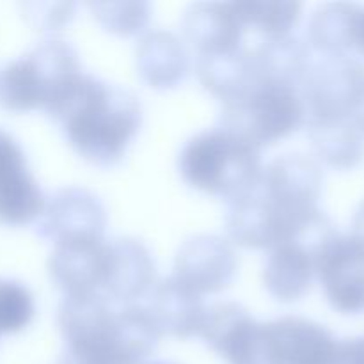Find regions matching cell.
<instances>
[{"label":"cell","mask_w":364,"mask_h":364,"mask_svg":"<svg viewBox=\"0 0 364 364\" xmlns=\"http://www.w3.org/2000/svg\"><path fill=\"white\" fill-rule=\"evenodd\" d=\"M323 174L304 155L277 156L262 167L256 183L231 199L226 230L235 244L272 249L295 240L320 215Z\"/></svg>","instance_id":"cell-1"},{"label":"cell","mask_w":364,"mask_h":364,"mask_svg":"<svg viewBox=\"0 0 364 364\" xmlns=\"http://www.w3.org/2000/svg\"><path fill=\"white\" fill-rule=\"evenodd\" d=\"M57 323L66 343L59 364H144L162 336L144 306L114 309L102 294L64 297Z\"/></svg>","instance_id":"cell-2"},{"label":"cell","mask_w":364,"mask_h":364,"mask_svg":"<svg viewBox=\"0 0 364 364\" xmlns=\"http://www.w3.org/2000/svg\"><path fill=\"white\" fill-rule=\"evenodd\" d=\"M53 121L60 124L71 148L87 162L112 167L123 160L142 123L137 96L82 73Z\"/></svg>","instance_id":"cell-3"},{"label":"cell","mask_w":364,"mask_h":364,"mask_svg":"<svg viewBox=\"0 0 364 364\" xmlns=\"http://www.w3.org/2000/svg\"><path fill=\"white\" fill-rule=\"evenodd\" d=\"M178 169L192 188L231 201L256 183L262 173V156L258 146L217 127L185 142Z\"/></svg>","instance_id":"cell-4"},{"label":"cell","mask_w":364,"mask_h":364,"mask_svg":"<svg viewBox=\"0 0 364 364\" xmlns=\"http://www.w3.org/2000/svg\"><path fill=\"white\" fill-rule=\"evenodd\" d=\"M78 53L70 43L50 39L0 73V105L11 112L45 110L50 117L82 77Z\"/></svg>","instance_id":"cell-5"},{"label":"cell","mask_w":364,"mask_h":364,"mask_svg":"<svg viewBox=\"0 0 364 364\" xmlns=\"http://www.w3.org/2000/svg\"><path fill=\"white\" fill-rule=\"evenodd\" d=\"M304 124L301 87L265 77L256 66L251 82L223 103L219 119V127L247 139L259 149L288 137Z\"/></svg>","instance_id":"cell-6"},{"label":"cell","mask_w":364,"mask_h":364,"mask_svg":"<svg viewBox=\"0 0 364 364\" xmlns=\"http://www.w3.org/2000/svg\"><path fill=\"white\" fill-rule=\"evenodd\" d=\"M364 89V66L347 53L311 59L301 84L306 123L322 119H348L355 100Z\"/></svg>","instance_id":"cell-7"},{"label":"cell","mask_w":364,"mask_h":364,"mask_svg":"<svg viewBox=\"0 0 364 364\" xmlns=\"http://www.w3.org/2000/svg\"><path fill=\"white\" fill-rule=\"evenodd\" d=\"M198 336L228 364H270L265 327L237 302L206 308Z\"/></svg>","instance_id":"cell-8"},{"label":"cell","mask_w":364,"mask_h":364,"mask_svg":"<svg viewBox=\"0 0 364 364\" xmlns=\"http://www.w3.org/2000/svg\"><path fill=\"white\" fill-rule=\"evenodd\" d=\"M107 212L91 191L66 187L46 201L39 217L38 235L53 245L103 240Z\"/></svg>","instance_id":"cell-9"},{"label":"cell","mask_w":364,"mask_h":364,"mask_svg":"<svg viewBox=\"0 0 364 364\" xmlns=\"http://www.w3.org/2000/svg\"><path fill=\"white\" fill-rule=\"evenodd\" d=\"M327 302L343 315L364 313V247L350 235L338 231L316 258Z\"/></svg>","instance_id":"cell-10"},{"label":"cell","mask_w":364,"mask_h":364,"mask_svg":"<svg viewBox=\"0 0 364 364\" xmlns=\"http://www.w3.org/2000/svg\"><path fill=\"white\" fill-rule=\"evenodd\" d=\"M237 272V255L217 235H196L181 244L174 259V274L194 294H219L230 287Z\"/></svg>","instance_id":"cell-11"},{"label":"cell","mask_w":364,"mask_h":364,"mask_svg":"<svg viewBox=\"0 0 364 364\" xmlns=\"http://www.w3.org/2000/svg\"><path fill=\"white\" fill-rule=\"evenodd\" d=\"M45 196L28 171L23 149L0 130V224L27 226L41 217Z\"/></svg>","instance_id":"cell-12"},{"label":"cell","mask_w":364,"mask_h":364,"mask_svg":"<svg viewBox=\"0 0 364 364\" xmlns=\"http://www.w3.org/2000/svg\"><path fill=\"white\" fill-rule=\"evenodd\" d=\"M263 327L270 364H333L338 340L320 323L283 316Z\"/></svg>","instance_id":"cell-13"},{"label":"cell","mask_w":364,"mask_h":364,"mask_svg":"<svg viewBox=\"0 0 364 364\" xmlns=\"http://www.w3.org/2000/svg\"><path fill=\"white\" fill-rule=\"evenodd\" d=\"M155 259L141 240L132 237L107 242L102 291L105 299L134 304L155 287Z\"/></svg>","instance_id":"cell-14"},{"label":"cell","mask_w":364,"mask_h":364,"mask_svg":"<svg viewBox=\"0 0 364 364\" xmlns=\"http://www.w3.org/2000/svg\"><path fill=\"white\" fill-rule=\"evenodd\" d=\"M244 31L235 2L192 4L181 18V32L199 55L240 48Z\"/></svg>","instance_id":"cell-15"},{"label":"cell","mask_w":364,"mask_h":364,"mask_svg":"<svg viewBox=\"0 0 364 364\" xmlns=\"http://www.w3.org/2000/svg\"><path fill=\"white\" fill-rule=\"evenodd\" d=\"M107 240L55 245L48 259L52 281L66 297L102 291Z\"/></svg>","instance_id":"cell-16"},{"label":"cell","mask_w":364,"mask_h":364,"mask_svg":"<svg viewBox=\"0 0 364 364\" xmlns=\"http://www.w3.org/2000/svg\"><path fill=\"white\" fill-rule=\"evenodd\" d=\"M146 311L160 334L187 340L199 334L206 308L201 295L171 276L151 288Z\"/></svg>","instance_id":"cell-17"},{"label":"cell","mask_w":364,"mask_h":364,"mask_svg":"<svg viewBox=\"0 0 364 364\" xmlns=\"http://www.w3.org/2000/svg\"><path fill=\"white\" fill-rule=\"evenodd\" d=\"M137 73L142 82L159 91L174 89L187 78L191 70L187 48L167 31H153L137 46Z\"/></svg>","instance_id":"cell-18"},{"label":"cell","mask_w":364,"mask_h":364,"mask_svg":"<svg viewBox=\"0 0 364 364\" xmlns=\"http://www.w3.org/2000/svg\"><path fill=\"white\" fill-rule=\"evenodd\" d=\"M315 276V258L297 240L270 249L263 270L267 291L279 302H297L308 294Z\"/></svg>","instance_id":"cell-19"},{"label":"cell","mask_w":364,"mask_h":364,"mask_svg":"<svg viewBox=\"0 0 364 364\" xmlns=\"http://www.w3.org/2000/svg\"><path fill=\"white\" fill-rule=\"evenodd\" d=\"M196 71L203 87L224 103L237 96L251 82L255 64L251 50L242 45L233 52L199 55Z\"/></svg>","instance_id":"cell-20"},{"label":"cell","mask_w":364,"mask_h":364,"mask_svg":"<svg viewBox=\"0 0 364 364\" xmlns=\"http://www.w3.org/2000/svg\"><path fill=\"white\" fill-rule=\"evenodd\" d=\"M306 127L318 159L333 169H354L363 160V134L350 119L309 121Z\"/></svg>","instance_id":"cell-21"},{"label":"cell","mask_w":364,"mask_h":364,"mask_svg":"<svg viewBox=\"0 0 364 364\" xmlns=\"http://www.w3.org/2000/svg\"><path fill=\"white\" fill-rule=\"evenodd\" d=\"M358 4L331 2L320 7L309 20L308 38L313 48L326 55H341L354 45Z\"/></svg>","instance_id":"cell-22"},{"label":"cell","mask_w":364,"mask_h":364,"mask_svg":"<svg viewBox=\"0 0 364 364\" xmlns=\"http://www.w3.org/2000/svg\"><path fill=\"white\" fill-rule=\"evenodd\" d=\"M242 23L258 28L263 38H283L290 36L291 28L301 20V2L290 0H249L235 2Z\"/></svg>","instance_id":"cell-23"},{"label":"cell","mask_w":364,"mask_h":364,"mask_svg":"<svg viewBox=\"0 0 364 364\" xmlns=\"http://www.w3.org/2000/svg\"><path fill=\"white\" fill-rule=\"evenodd\" d=\"M89 9L107 32L117 36L142 32L151 14L148 2H91Z\"/></svg>","instance_id":"cell-24"},{"label":"cell","mask_w":364,"mask_h":364,"mask_svg":"<svg viewBox=\"0 0 364 364\" xmlns=\"http://www.w3.org/2000/svg\"><path fill=\"white\" fill-rule=\"evenodd\" d=\"M34 299L25 284L0 279V334H14L31 323Z\"/></svg>","instance_id":"cell-25"},{"label":"cell","mask_w":364,"mask_h":364,"mask_svg":"<svg viewBox=\"0 0 364 364\" xmlns=\"http://www.w3.org/2000/svg\"><path fill=\"white\" fill-rule=\"evenodd\" d=\"M28 16L32 23L45 31H57L70 23L75 16V4L71 2H46V4H28Z\"/></svg>","instance_id":"cell-26"},{"label":"cell","mask_w":364,"mask_h":364,"mask_svg":"<svg viewBox=\"0 0 364 364\" xmlns=\"http://www.w3.org/2000/svg\"><path fill=\"white\" fill-rule=\"evenodd\" d=\"M333 364H364V336L338 341Z\"/></svg>","instance_id":"cell-27"},{"label":"cell","mask_w":364,"mask_h":364,"mask_svg":"<svg viewBox=\"0 0 364 364\" xmlns=\"http://www.w3.org/2000/svg\"><path fill=\"white\" fill-rule=\"evenodd\" d=\"M352 50L364 57V7H359L358 18H355V31H354V45Z\"/></svg>","instance_id":"cell-28"},{"label":"cell","mask_w":364,"mask_h":364,"mask_svg":"<svg viewBox=\"0 0 364 364\" xmlns=\"http://www.w3.org/2000/svg\"><path fill=\"white\" fill-rule=\"evenodd\" d=\"M348 119H350V123L354 124L361 134H364V89L361 91V95H359V98L355 100Z\"/></svg>","instance_id":"cell-29"},{"label":"cell","mask_w":364,"mask_h":364,"mask_svg":"<svg viewBox=\"0 0 364 364\" xmlns=\"http://www.w3.org/2000/svg\"><path fill=\"white\" fill-rule=\"evenodd\" d=\"M350 237L358 242L359 245L364 247V203H361L355 212L354 220H352V233Z\"/></svg>","instance_id":"cell-30"},{"label":"cell","mask_w":364,"mask_h":364,"mask_svg":"<svg viewBox=\"0 0 364 364\" xmlns=\"http://www.w3.org/2000/svg\"><path fill=\"white\" fill-rule=\"evenodd\" d=\"M144 364H171V363H160L159 361V363H144Z\"/></svg>","instance_id":"cell-31"}]
</instances>
